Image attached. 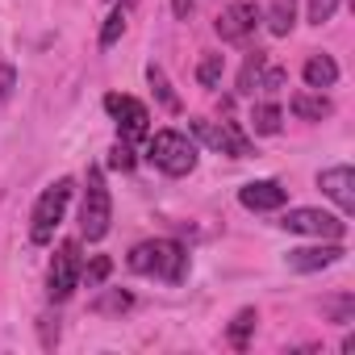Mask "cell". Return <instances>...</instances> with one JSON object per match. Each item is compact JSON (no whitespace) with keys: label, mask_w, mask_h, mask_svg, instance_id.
<instances>
[{"label":"cell","mask_w":355,"mask_h":355,"mask_svg":"<svg viewBox=\"0 0 355 355\" xmlns=\"http://www.w3.org/2000/svg\"><path fill=\"white\" fill-rule=\"evenodd\" d=\"M130 272L138 276H159L167 284H180L189 276V251L175 239H155V243H138L130 251Z\"/></svg>","instance_id":"cell-1"},{"label":"cell","mask_w":355,"mask_h":355,"mask_svg":"<svg viewBox=\"0 0 355 355\" xmlns=\"http://www.w3.org/2000/svg\"><path fill=\"white\" fill-rule=\"evenodd\" d=\"M146 159H150L159 171H167V175H189V171L197 167V146H193L189 134H180V130H159V134L150 138V146H146Z\"/></svg>","instance_id":"cell-2"},{"label":"cell","mask_w":355,"mask_h":355,"mask_svg":"<svg viewBox=\"0 0 355 355\" xmlns=\"http://www.w3.org/2000/svg\"><path fill=\"white\" fill-rule=\"evenodd\" d=\"M71 193H76V184L63 175V180H55V184L38 197V205H34V222H30V239H34L38 247L55 239V230H59V222H63V214H67Z\"/></svg>","instance_id":"cell-3"},{"label":"cell","mask_w":355,"mask_h":355,"mask_svg":"<svg viewBox=\"0 0 355 355\" xmlns=\"http://www.w3.org/2000/svg\"><path fill=\"white\" fill-rule=\"evenodd\" d=\"M109 222H113V197H109V189H105L101 167H92V171H88L84 209H80V230H84V239H88V243H96V239H105V234H109Z\"/></svg>","instance_id":"cell-4"},{"label":"cell","mask_w":355,"mask_h":355,"mask_svg":"<svg viewBox=\"0 0 355 355\" xmlns=\"http://www.w3.org/2000/svg\"><path fill=\"white\" fill-rule=\"evenodd\" d=\"M280 226L293 234H313V239H330V243H343V234H347V222L326 209H288L280 218Z\"/></svg>","instance_id":"cell-5"},{"label":"cell","mask_w":355,"mask_h":355,"mask_svg":"<svg viewBox=\"0 0 355 355\" xmlns=\"http://www.w3.org/2000/svg\"><path fill=\"white\" fill-rule=\"evenodd\" d=\"M105 109L117 117L121 142H138V138H146V121H150V113H146V105H142V101L121 96V92H109V96H105Z\"/></svg>","instance_id":"cell-6"},{"label":"cell","mask_w":355,"mask_h":355,"mask_svg":"<svg viewBox=\"0 0 355 355\" xmlns=\"http://www.w3.org/2000/svg\"><path fill=\"white\" fill-rule=\"evenodd\" d=\"M80 247L76 243H63L59 251H55V263H51V301H67L71 293H76V284H80Z\"/></svg>","instance_id":"cell-7"},{"label":"cell","mask_w":355,"mask_h":355,"mask_svg":"<svg viewBox=\"0 0 355 355\" xmlns=\"http://www.w3.org/2000/svg\"><path fill=\"white\" fill-rule=\"evenodd\" d=\"M259 26V9L251 5V0H234V5H226L214 21V30L222 34V42H243L251 30Z\"/></svg>","instance_id":"cell-8"},{"label":"cell","mask_w":355,"mask_h":355,"mask_svg":"<svg viewBox=\"0 0 355 355\" xmlns=\"http://www.w3.org/2000/svg\"><path fill=\"white\" fill-rule=\"evenodd\" d=\"M193 130H197V134H201V138H205L214 150H222V155H234V159H247V155H255V150H251V142L239 134V125H234V121H222V125H214V121H201V117H197V121H193Z\"/></svg>","instance_id":"cell-9"},{"label":"cell","mask_w":355,"mask_h":355,"mask_svg":"<svg viewBox=\"0 0 355 355\" xmlns=\"http://www.w3.org/2000/svg\"><path fill=\"white\" fill-rule=\"evenodd\" d=\"M318 189L343 209V214H355V171L343 163V167H326L318 175Z\"/></svg>","instance_id":"cell-10"},{"label":"cell","mask_w":355,"mask_h":355,"mask_svg":"<svg viewBox=\"0 0 355 355\" xmlns=\"http://www.w3.org/2000/svg\"><path fill=\"white\" fill-rule=\"evenodd\" d=\"M239 201L247 209H255V214H268V209H280L288 201V189L280 180H251V184L239 189Z\"/></svg>","instance_id":"cell-11"},{"label":"cell","mask_w":355,"mask_h":355,"mask_svg":"<svg viewBox=\"0 0 355 355\" xmlns=\"http://www.w3.org/2000/svg\"><path fill=\"white\" fill-rule=\"evenodd\" d=\"M343 255L347 251L338 243H330V247H297V251H288V268L293 272H322V268L338 263Z\"/></svg>","instance_id":"cell-12"},{"label":"cell","mask_w":355,"mask_h":355,"mask_svg":"<svg viewBox=\"0 0 355 355\" xmlns=\"http://www.w3.org/2000/svg\"><path fill=\"white\" fill-rule=\"evenodd\" d=\"M334 80H338V63H334L330 55H313V59L305 63V84H309V88L322 92V88H330Z\"/></svg>","instance_id":"cell-13"},{"label":"cell","mask_w":355,"mask_h":355,"mask_svg":"<svg viewBox=\"0 0 355 355\" xmlns=\"http://www.w3.org/2000/svg\"><path fill=\"white\" fill-rule=\"evenodd\" d=\"M293 26H297V0H276V5L268 9V34L284 38Z\"/></svg>","instance_id":"cell-14"},{"label":"cell","mask_w":355,"mask_h":355,"mask_svg":"<svg viewBox=\"0 0 355 355\" xmlns=\"http://www.w3.org/2000/svg\"><path fill=\"white\" fill-rule=\"evenodd\" d=\"M263 67H268V55H263V51H251L247 63H243V71H239V92H243V96H255Z\"/></svg>","instance_id":"cell-15"},{"label":"cell","mask_w":355,"mask_h":355,"mask_svg":"<svg viewBox=\"0 0 355 355\" xmlns=\"http://www.w3.org/2000/svg\"><path fill=\"white\" fill-rule=\"evenodd\" d=\"M293 113H297V117H305V121H322V117H330L334 109H330V101H326V96L297 92V96H293Z\"/></svg>","instance_id":"cell-16"},{"label":"cell","mask_w":355,"mask_h":355,"mask_svg":"<svg viewBox=\"0 0 355 355\" xmlns=\"http://www.w3.org/2000/svg\"><path fill=\"white\" fill-rule=\"evenodd\" d=\"M280 121H284L280 105H255V113H251V130L255 134H280Z\"/></svg>","instance_id":"cell-17"},{"label":"cell","mask_w":355,"mask_h":355,"mask_svg":"<svg viewBox=\"0 0 355 355\" xmlns=\"http://www.w3.org/2000/svg\"><path fill=\"white\" fill-rule=\"evenodd\" d=\"M146 80H150V88H155V96H159V105H163L167 113H180V96H175V92L167 88V76H163L155 63L146 67Z\"/></svg>","instance_id":"cell-18"},{"label":"cell","mask_w":355,"mask_h":355,"mask_svg":"<svg viewBox=\"0 0 355 355\" xmlns=\"http://www.w3.org/2000/svg\"><path fill=\"white\" fill-rule=\"evenodd\" d=\"M255 322H259V313L255 309H239V318L230 322V347H247V338H251V330H255Z\"/></svg>","instance_id":"cell-19"},{"label":"cell","mask_w":355,"mask_h":355,"mask_svg":"<svg viewBox=\"0 0 355 355\" xmlns=\"http://www.w3.org/2000/svg\"><path fill=\"white\" fill-rule=\"evenodd\" d=\"M130 305H134V297L121 293V288H113V293H105V297L92 301V313H125Z\"/></svg>","instance_id":"cell-20"},{"label":"cell","mask_w":355,"mask_h":355,"mask_svg":"<svg viewBox=\"0 0 355 355\" xmlns=\"http://www.w3.org/2000/svg\"><path fill=\"white\" fill-rule=\"evenodd\" d=\"M222 71H226V59H222V55H205L201 67H197V80H201L205 88H218V84H222Z\"/></svg>","instance_id":"cell-21"},{"label":"cell","mask_w":355,"mask_h":355,"mask_svg":"<svg viewBox=\"0 0 355 355\" xmlns=\"http://www.w3.org/2000/svg\"><path fill=\"white\" fill-rule=\"evenodd\" d=\"M121 34H125V9H113V13H109V21H105V30H101V46L109 51Z\"/></svg>","instance_id":"cell-22"},{"label":"cell","mask_w":355,"mask_h":355,"mask_svg":"<svg viewBox=\"0 0 355 355\" xmlns=\"http://www.w3.org/2000/svg\"><path fill=\"white\" fill-rule=\"evenodd\" d=\"M113 272V259L109 255H92V263L88 268H80V276H88V288H96V284H105V276Z\"/></svg>","instance_id":"cell-23"},{"label":"cell","mask_w":355,"mask_h":355,"mask_svg":"<svg viewBox=\"0 0 355 355\" xmlns=\"http://www.w3.org/2000/svg\"><path fill=\"white\" fill-rule=\"evenodd\" d=\"M334 9H338V0H309V21L313 26H326L334 17Z\"/></svg>","instance_id":"cell-24"},{"label":"cell","mask_w":355,"mask_h":355,"mask_svg":"<svg viewBox=\"0 0 355 355\" xmlns=\"http://www.w3.org/2000/svg\"><path fill=\"white\" fill-rule=\"evenodd\" d=\"M326 313H330V322H351V313H355V297H338V301H330L326 305Z\"/></svg>","instance_id":"cell-25"},{"label":"cell","mask_w":355,"mask_h":355,"mask_svg":"<svg viewBox=\"0 0 355 355\" xmlns=\"http://www.w3.org/2000/svg\"><path fill=\"white\" fill-rule=\"evenodd\" d=\"M284 84H288V71H284V67H268V71L259 76V88H263V92H280Z\"/></svg>","instance_id":"cell-26"},{"label":"cell","mask_w":355,"mask_h":355,"mask_svg":"<svg viewBox=\"0 0 355 355\" xmlns=\"http://www.w3.org/2000/svg\"><path fill=\"white\" fill-rule=\"evenodd\" d=\"M109 167H113V171H130V167H134V150H130L125 142H117V146L109 150Z\"/></svg>","instance_id":"cell-27"},{"label":"cell","mask_w":355,"mask_h":355,"mask_svg":"<svg viewBox=\"0 0 355 355\" xmlns=\"http://www.w3.org/2000/svg\"><path fill=\"white\" fill-rule=\"evenodd\" d=\"M13 92H17V71L9 63H0V101H13Z\"/></svg>","instance_id":"cell-28"},{"label":"cell","mask_w":355,"mask_h":355,"mask_svg":"<svg viewBox=\"0 0 355 355\" xmlns=\"http://www.w3.org/2000/svg\"><path fill=\"white\" fill-rule=\"evenodd\" d=\"M59 343V318H42V347Z\"/></svg>","instance_id":"cell-29"},{"label":"cell","mask_w":355,"mask_h":355,"mask_svg":"<svg viewBox=\"0 0 355 355\" xmlns=\"http://www.w3.org/2000/svg\"><path fill=\"white\" fill-rule=\"evenodd\" d=\"M171 13L180 17V21H189V13H193V0H171Z\"/></svg>","instance_id":"cell-30"},{"label":"cell","mask_w":355,"mask_h":355,"mask_svg":"<svg viewBox=\"0 0 355 355\" xmlns=\"http://www.w3.org/2000/svg\"><path fill=\"white\" fill-rule=\"evenodd\" d=\"M125 5H138V0H125Z\"/></svg>","instance_id":"cell-31"}]
</instances>
